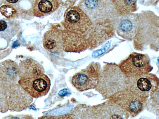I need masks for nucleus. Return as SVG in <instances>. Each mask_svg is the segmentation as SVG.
Returning a JSON list of instances; mask_svg holds the SVG:
<instances>
[{"instance_id":"f257e3e1","label":"nucleus","mask_w":159,"mask_h":119,"mask_svg":"<svg viewBox=\"0 0 159 119\" xmlns=\"http://www.w3.org/2000/svg\"><path fill=\"white\" fill-rule=\"evenodd\" d=\"M20 70L19 83L30 96L37 98L48 93L50 81L40 64L33 59H28L21 63Z\"/></svg>"},{"instance_id":"f03ea898","label":"nucleus","mask_w":159,"mask_h":119,"mask_svg":"<svg viewBox=\"0 0 159 119\" xmlns=\"http://www.w3.org/2000/svg\"><path fill=\"white\" fill-rule=\"evenodd\" d=\"M159 17L150 10L138 13L136 32L133 40L134 48L143 51L148 48L155 51L159 50Z\"/></svg>"},{"instance_id":"7ed1b4c3","label":"nucleus","mask_w":159,"mask_h":119,"mask_svg":"<svg viewBox=\"0 0 159 119\" xmlns=\"http://www.w3.org/2000/svg\"><path fill=\"white\" fill-rule=\"evenodd\" d=\"M118 64L107 63L102 68L98 83L96 89L105 99H108L131 84Z\"/></svg>"},{"instance_id":"20e7f679","label":"nucleus","mask_w":159,"mask_h":119,"mask_svg":"<svg viewBox=\"0 0 159 119\" xmlns=\"http://www.w3.org/2000/svg\"><path fill=\"white\" fill-rule=\"evenodd\" d=\"M149 95L139 90L134 84L116 93L108 100L118 105L129 115L134 117L147 107Z\"/></svg>"},{"instance_id":"39448f33","label":"nucleus","mask_w":159,"mask_h":119,"mask_svg":"<svg viewBox=\"0 0 159 119\" xmlns=\"http://www.w3.org/2000/svg\"><path fill=\"white\" fill-rule=\"evenodd\" d=\"M118 65L125 75L131 80L149 74L153 68L148 55L136 52L131 53Z\"/></svg>"},{"instance_id":"423d86ee","label":"nucleus","mask_w":159,"mask_h":119,"mask_svg":"<svg viewBox=\"0 0 159 119\" xmlns=\"http://www.w3.org/2000/svg\"><path fill=\"white\" fill-rule=\"evenodd\" d=\"M82 2V10L94 23L111 21L117 15L112 0H85Z\"/></svg>"},{"instance_id":"0eeeda50","label":"nucleus","mask_w":159,"mask_h":119,"mask_svg":"<svg viewBox=\"0 0 159 119\" xmlns=\"http://www.w3.org/2000/svg\"><path fill=\"white\" fill-rule=\"evenodd\" d=\"M101 70L99 63L92 62L85 68L73 75L71 83L80 92L96 88L98 83Z\"/></svg>"},{"instance_id":"6e6552de","label":"nucleus","mask_w":159,"mask_h":119,"mask_svg":"<svg viewBox=\"0 0 159 119\" xmlns=\"http://www.w3.org/2000/svg\"><path fill=\"white\" fill-rule=\"evenodd\" d=\"M64 17L65 28L68 31L75 33H83L93 24L87 15L77 6L68 8L65 12Z\"/></svg>"},{"instance_id":"1a4fd4ad","label":"nucleus","mask_w":159,"mask_h":119,"mask_svg":"<svg viewBox=\"0 0 159 119\" xmlns=\"http://www.w3.org/2000/svg\"><path fill=\"white\" fill-rule=\"evenodd\" d=\"M115 33L128 41H133L138 23V13L117 15L111 21Z\"/></svg>"},{"instance_id":"9d476101","label":"nucleus","mask_w":159,"mask_h":119,"mask_svg":"<svg viewBox=\"0 0 159 119\" xmlns=\"http://www.w3.org/2000/svg\"><path fill=\"white\" fill-rule=\"evenodd\" d=\"M89 110L94 119H128L129 115L120 107L108 100L92 107Z\"/></svg>"},{"instance_id":"9b49d317","label":"nucleus","mask_w":159,"mask_h":119,"mask_svg":"<svg viewBox=\"0 0 159 119\" xmlns=\"http://www.w3.org/2000/svg\"><path fill=\"white\" fill-rule=\"evenodd\" d=\"M63 40L61 33L55 30H50L44 34L43 40L44 48L53 53H58L62 50Z\"/></svg>"},{"instance_id":"f8f14e48","label":"nucleus","mask_w":159,"mask_h":119,"mask_svg":"<svg viewBox=\"0 0 159 119\" xmlns=\"http://www.w3.org/2000/svg\"><path fill=\"white\" fill-rule=\"evenodd\" d=\"M59 1L57 0H37L34 3L33 13L34 15L41 17L49 15L59 7Z\"/></svg>"},{"instance_id":"ddd939ff","label":"nucleus","mask_w":159,"mask_h":119,"mask_svg":"<svg viewBox=\"0 0 159 119\" xmlns=\"http://www.w3.org/2000/svg\"><path fill=\"white\" fill-rule=\"evenodd\" d=\"M159 82L155 75L149 73L138 79L136 86L140 90L152 95L159 90Z\"/></svg>"},{"instance_id":"4468645a","label":"nucleus","mask_w":159,"mask_h":119,"mask_svg":"<svg viewBox=\"0 0 159 119\" xmlns=\"http://www.w3.org/2000/svg\"><path fill=\"white\" fill-rule=\"evenodd\" d=\"M117 15L134 13L137 10V0H112Z\"/></svg>"},{"instance_id":"2eb2a0df","label":"nucleus","mask_w":159,"mask_h":119,"mask_svg":"<svg viewBox=\"0 0 159 119\" xmlns=\"http://www.w3.org/2000/svg\"><path fill=\"white\" fill-rule=\"evenodd\" d=\"M0 11L1 13L8 18H12L16 14V11L12 6L8 5H5L0 7Z\"/></svg>"},{"instance_id":"dca6fc26","label":"nucleus","mask_w":159,"mask_h":119,"mask_svg":"<svg viewBox=\"0 0 159 119\" xmlns=\"http://www.w3.org/2000/svg\"><path fill=\"white\" fill-rule=\"evenodd\" d=\"M38 119H73V117L72 114H69L57 116H43Z\"/></svg>"},{"instance_id":"f3484780","label":"nucleus","mask_w":159,"mask_h":119,"mask_svg":"<svg viewBox=\"0 0 159 119\" xmlns=\"http://www.w3.org/2000/svg\"><path fill=\"white\" fill-rule=\"evenodd\" d=\"M5 119H34V118L30 116L25 115L16 116H10L6 117Z\"/></svg>"},{"instance_id":"a211bd4d","label":"nucleus","mask_w":159,"mask_h":119,"mask_svg":"<svg viewBox=\"0 0 159 119\" xmlns=\"http://www.w3.org/2000/svg\"><path fill=\"white\" fill-rule=\"evenodd\" d=\"M84 113L83 114V116L82 115V117H81V118L79 117L76 119H93L91 114H89L88 112H84Z\"/></svg>"},{"instance_id":"6ab92c4d","label":"nucleus","mask_w":159,"mask_h":119,"mask_svg":"<svg viewBox=\"0 0 159 119\" xmlns=\"http://www.w3.org/2000/svg\"><path fill=\"white\" fill-rule=\"evenodd\" d=\"M7 27L6 22L3 20H0V31H4Z\"/></svg>"},{"instance_id":"aec40b11","label":"nucleus","mask_w":159,"mask_h":119,"mask_svg":"<svg viewBox=\"0 0 159 119\" xmlns=\"http://www.w3.org/2000/svg\"><path fill=\"white\" fill-rule=\"evenodd\" d=\"M19 45V44L18 42L17 41H15V42H14L12 46L13 47H16L18 46Z\"/></svg>"},{"instance_id":"412c9836","label":"nucleus","mask_w":159,"mask_h":119,"mask_svg":"<svg viewBox=\"0 0 159 119\" xmlns=\"http://www.w3.org/2000/svg\"><path fill=\"white\" fill-rule=\"evenodd\" d=\"M7 2H9L11 3H14L16 2H17L18 1V0H7Z\"/></svg>"}]
</instances>
